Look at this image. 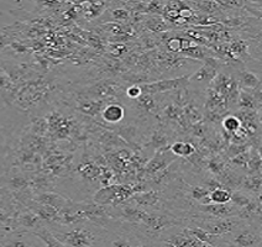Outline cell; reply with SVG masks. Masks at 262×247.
Returning <instances> with one entry per match:
<instances>
[{
  "instance_id": "1",
  "label": "cell",
  "mask_w": 262,
  "mask_h": 247,
  "mask_svg": "<svg viewBox=\"0 0 262 247\" xmlns=\"http://www.w3.org/2000/svg\"><path fill=\"white\" fill-rule=\"evenodd\" d=\"M47 226L62 246L91 247L106 245L108 230L105 226L92 220H78L68 224L52 222Z\"/></svg>"
},
{
  "instance_id": "2",
  "label": "cell",
  "mask_w": 262,
  "mask_h": 247,
  "mask_svg": "<svg viewBox=\"0 0 262 247\" xmlns=\"http://www.w3.org/2000/svg\"><path fill=\"white\" fill-rule=\"evenodd\" d=\"M23 118L15 109L0 105V169L4 168Z\"/></svg>"
},
{
  "instance_id": "3",
  "label": "cell",
  "mask_w": 262,
  "mask_h": 247,
  "mask_svg": "<svg viewBox=\"0 0 262 247\" xmlns=\"http://www.w3.org/2000/svg\"><path fill=\"white\" fill-rule=\"evenodd\" d=\"M215 246L219 247H262L261 224L244 222L230 233L216 236Z\"/></svg>"
},
{
  "instance_id": "4",
  "label": "cell",
  "mask_w": 262,
  "mask_h": 247,
  "mask_svg": "<svg viewBox=\"0 0 262 247\" xmlns=\"http://www.w3.org/2000/svg\"><path fill=\"white\" fill-rule=\"evenodd\" d=\"M244 220L239 216H226V218H209V219H188L187 224L198 226L207 234L220 236L230 233L237 226L244 224Z\"/></svg>"
},
{
  "instance_id": "5",
  "label": "cell",
  "mask_w": 262,
  "mask_h": 247,
  "mask_svg": "<svg viewBox=\"0 0 262 247\" xmlns=\"http://www.w3.org/2000/svg\"><path fill=\"white\" fill-rule=\"evenodd\" d=\"M0 246L14 247H43V242L32 231L10 230L0 231Z\"/></svg>"
},
{
  "instance_id": "6",
  "label": "cell",
  "mask_w": 262,
  "mask_h": 247,
  "mask_svg": "<svg viewBox=\"0 0 262 247\" xmlns=\"http://www.w3.org/2000/svg\"><path fill=\"white\" fill-rule=\"evenodd\" d=\"M189 85V76L181 77V78L173 79H161L152 83H146V84H140L142 93L146 94H160L166 93V92L180 91V89H186Z\"/></svg>"
},
{
  "instance_id": "7",
  "label": "cell",
  "mask_w": 262,
  "mask_h": 247,
  "mask_svg": "<svg viewBox=\"0 0 262 247\" xmlns=\"http://www.w3.org/2000/svg\"><path fill=\"white\" fill-rule=\"evenodd\" d=\"M216 72H218V68H216L215 64H211L208 62L205 63L198 72H195L192 76H189V84H195L203 85V87H207L208 84L214 79V77L216 76Z\"/></svg>"
},
{
  "instance_id": "8",
  "label": "cell",
  "mask_w": 262,
  "mask_h": 247,
  "mask_svg": "<svg viewBox=\"0 0 262 247\" xmlns=\"http://www.w3.org/2000/svg\"><path fill=\"white\" fill-rule=\"evenodd\" d=\"M235 79L239 84V88L243 89V91L251 92L252 89H260V78L256 77L254 72L246 70V68H243L235 74Z\"/></svg>"
},
{
  "instance_id": "9",
  "label": "cell",
  "mask_w": 262,
  "mask_h": 247,
  "mask_svg": "<svg viewBox=\"0 0 262 247\" xmlns=\"http://www.w3.org/2000/svg\"><path fill=\"white\" fill-rule=\"evenodd\" d=\"M102 117L104 120L109 124L120 123V121L125 118V109L120 105V104H108L103 110Z\"/></svg>"
},
{
  "instance_id": "10",
  "label": "cell",
  "mask_w": 262,
  "mask_h": 247,
  "mask_svg": "<svg viewBox=\"0 0 262 247\" xmlns=\"http://www.w3.org/2000/svg\"><path fill=\"white\" fill-rule=\"evenodd\" d=\"M169 151L176 157H189L195 152V147L190 142L177 141L169 147Z\"/></svg>"
},
{
  "instance_id": "11",
  "label": "cell",
  "mask_w": 262,
  "mask_h": 247,
  "mask_svg": "<svg viewBox=\"0 0 262 247\" xmlns=\"http://www.w3.org/2000/svg\"><path fill=\"white\" fill-rule=\"evenodd\" d=\"M210 203L225 204L231 200V192L225 188V187H216L209 192Z\"/></svg>"
},
{
  "instance_id": "12",
  "label": "cell",
  "mask_w": 262,
  "mask_h": 247,
  "mask_svg": "<svg viewBox=\"0 0 262 247\" xmlns=\"http://www.w3.org/2000/svg\"><path fill=\"white\" fill-rule=\"evenodd\" d=\"M223 126L229 132H235V131H237L241 127V120L237 117L230 115V117H226L223 120Z\"/></svg>"
},
{
  "instance_id": "13",
  "label": "cell",
  "mask_w": 262,
  "mask_h": 247,
  "mask_svg": "<svg viewBox=\"0 0 262 247\" xmlns=\"http://www.w3.org/2000/svg\"><path fill=\"white\" fill-rule=\"evenodd\" d=\"M142 91L140 88V84L138 85H133L126 91V95L130 98V99H138V98L141 97Z\"/></svg>"
},
{
  "instance_id": "14",
  "label": "cell",
  "mask_w": 262,
  "mask_h": 247,
  "mask_svg": "<svg viewBox=\"0 0 262 247\" xmlns=\"http://www.w3.org/2000/svg\"><path fill=\"white\" fill-rule=\"evenodd\" d=\"M9 41H10V32L5 29L0 30V50L7 46Z\"/></svg>"
}]
</instances>
